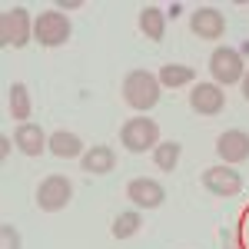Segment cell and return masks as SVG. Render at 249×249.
I'll return each instance as SVG.
<instances>
[{"mask_svg": "<svg viewBox=\"0 0 249 249\" xmlns=\"http://www.w3.org/2000/svg\"><path fill=\"white\" fill-rule=\"evenodd\" d=\"M53 156L60 160H80V156L87 153V146H83V140L77 133H70V130H57V133H50V146H47Z\"/></svg>", "mask_w": 249, "mask_h": 249, "instance_id": "obj_14", "label": "cell"}, {"mask_svg": "<svg viewBox=\"0 0 249 249\" xmlns=\"http://www.w3.org/2000/svg\"><path fill=\"white\" fill-rule=\"evenodd\" d=\"M14 146H17L20 153H27V156H40V153H47L50 136L43 133L37 123H20L17 130H14Z\"/></svg>", "mask_w": 249, "mask_h": 249, "instance_id": "obj_12", "label": "cell"}, {"mask_svg": "<svg viewBox=\"0 0 249 249\" xmlns=\"http://www.w3.org/2000/svg\"><path fill=\"white\" fill-rule=\"evenodd\" d=\"M193 77H196V70H193V67H183V63H163V67H160V73H156L160 87H170V90L193 83Z\"/></svg>", "mask_w": 249, "mask_h": 249, "instance_id": "obj_16", "label": "cell"}, {"mask_svg": "<svg viewBox=\"0 0 249 249\" xmlns=\"http://www.w3.org/2000/svg\"><path fill=\"white\" fill-rule=\"evenodd\" d=\"M113 166H116V153H113V146H107V143H96V146H90L87 153L80 156V170L93 173V176H103Z\"/></svg>", "mask_w": 249, "mask_h": 249, "instance_id": "obj_13", "label": "cell"}, {"mask_svg": "<svg viewBox=\"0 0 249 249\" xmlns=\"http://www.w3.org/2000/svg\"><path fill=\"white\" fill-rule=\"evenodd\" d=\"M140 230H143V213H140V210L116 213L113 226H110V232H113V239H130V236H136Z\"/></svg>", "mask_w": 249, "mask_h": 249, "instance_id": "obj_18", "label": "cell"}, {"mask_svg": "<svg viewBox=\"0 0 249 249\" xmlns=\"http://www.w3.org/2000/svg\"><path fill=\"white\" fill-rule=\"evenodd\" d=\"M10 143H14V140H10L7 133L0 136V160H7V156H10Z\"/></svg>", "mask_w": 249, "mask_h": 249, "instance_id": "obj_22", "label": "cell"}, {"mask_svg": "<svg viewBox=\"0 0 249 249\" xmlns=\"http://www.w3.org/2000/svg\"><path fill=\"white\" fill-rule=\"evenodd\" d=\"M243 96H246V100H249V73H246V77H243Z\"/></svg>", "mask_w": 249, "mask_h": 249, "instance_id": "obj_23", "label": "cell"}, {"mask_svg": "<svg viewBox=\"0 0 249 249\" xmlns=\"http://www.w3.org/2000/svg\"><path fill=\"white\" fill-rule=\"evenodd\" d=\"M120 143L130 153H153L156 146H160V126L150 116H130L120 126Z\"/></svg>", "mask_w": 249, "mask_h": 249, "instance_id": "obj_2", "label": "cell"}, {"mask_svg": "<svg viewBox=\"0 0 249 249\" xmlns=\"http://www.w3.org/2000/svg\"><path fill=\"white\" fill-rule=\"evenodd\" d=\"M190 30L199 40H219L226 34V20L216 7H196L190 17Z\"/></svg>", "mask_w": 249, "mask_h": 249, "instance_id": "obj_10", "label": "cell"}, {"mask_svg": "<svg viewBox=\"0 0 249 249\" xmlns=\"http://www.w3.org/2000/svg\"><path fill=\"white\" fill-rule=\"evenodd\" d=\"M34 40V17L27 7H7L0 17V43L3 47H27Z\"/></svg>", "mask_w": 249, "mask_h": 249, "instance_id": "obj_3", "label": "cell"}, {"mask_svg": "<svg viewBox=\"0 0 249 249\" xmlns=\"http://www.w3.org/2000/svg\"><path fill=\"white\" fill-rule=\"evenodd\" d=\"M73 34V23L67 14L60 10H43L37 20H34V40L40 47H63Z\"/></svg>", "mask_w": 249, "mask_h": 249, "instance_id": "obj_4", "label": "cell"}, {"mask_svg": "<svg viewBox=\"0 0 249 249\" xmlns=\"http://www.w3.org/2000/svg\"><path fill=\"white\" fill-rule=\"evenodd\" d=\"M190 107L196 110L199 116H216L223 113V107H226V90L219 87V83H196L190 90Z\"/></svg>", "mask_w": 249, "mask_h": 249, "instance_id": "obj_8", "label": "cell"}, {"mask_svg": "<svg viewBox=\"0 0 249 249\" xmlns=\"http://www.w3.org/2000/svg\"><path fill=\"white\" fill-rule=\"evenodd\" d=\"M210 73L213 83L219 87H232V83H243L246 77V63H243V53L232 50V47H216L210 57Z\"/></svg>", "mask_w": 249, "mask_h": 249, "instance_id": "obj_5", "label": "cell"}, {"mask_svg": "<svg viewBox=\"0 0 249 249\" xmlns=\"http://www.w3.org/2000/svg\"><path fill=\"white\" fill-rule=\"evenodd\" d=\"M160 90L163 87H160L156 73H150V70H130L126 80H123V100L133 110H140V113L153 110L156 103H160Z\"/></svg>", "mask_w": 249, "mask_h": 249, "instance_id": "obj_1", "label": "cell"}, {"mask_svg": "<svg viewBox=\"0 0 249 249\" xmlns=\"http://www.w3.org/2000/svg\"><path fill=\"white\" fill-rule=\"evenodd\" d=\"M203 186L213 193V196H236V193L243 190V176L232 170V166H210V170H203Z\"/></svg>", "mask_w": 249, "mask_h": 249, "instance_id": "obj_9", "label": "cell"}, {"mask_svg": "<svg viewBox=\"0 0 249 249\" xmlns=\"http://www.w3.org/2000/svg\"><path fill=\"white\" fill-rule=\"evenodd\" d=\"M10 116L20 123H30V90L27 83H10Z\"/></svg>", "mask_w": 249, "mask_h": 249, "instance_id": "obj_19", "label": "cell"}, {"mask_svg": "<svg viewBox=\"0 0 249 249\" xmlns=\"http://www.w3.org/2000/svg\"><path fill=\"white\" fill-rule=\"evenodd\" d=\"M77 7H83V0H57L53 3V10H60V14L63 10H77Z\"/></svg>", "mask_w": 249, "mask_h": 249, "instance_id": "obj_21", "label": "cell"}, {"mask_svg": "<svg viewBox=\"0 0 249 249\" xmlns=\"http://www.w3.org/2000/svg\"><path fill=\"white\" fill-rule=\"evenodd\" d=\"M179 156H183V143H176V140H160V146L153 150V163H156V170L173 173L179 166Z\"/></svg>", "mask_w": 249, "mask_h": 249, "instance_id": "obj_17", "label": "cell"}, {"mask_svg": "<svg viewBox=\"0 0 249 249\" xmlns=\"http://www.w3.org/2000/svg\"><path fill=\"white\" fill-rule=\"evenodd\" d=\"M140 34L146 40H153V43H160L163 40V34H166V14L160 10V7H143L140 10Z\"/></svg>", "mask_w": 249, "mask_h": 249, "instance_id": "obj_15", "label": "cell"}, {"mask_svg": "<svg viewBox=\"0 0 249 249\" xmlns=\"http://www.w3.org/2000/svg\"><path fill=\"white\" fill-rule=\"evenodd\" d=\"M216 153L223 163H246L249 160V133L243 130H226L216 140Z\"/></svg>", "mask_w": 249, "mask_h": 249, "instance_id": "obj_11", "label": "cell"}, {"mask_svg": "<svg viewBox=\"0 0 249 249\" xmlns=\"http://www.w3.org/2000/svg\"><path fill=\"white\" fill-rule=\"evenodd\" d=\"M34 199H37V206L43 213H60L70 206V199H73V183L67 179V176H47V179H40L37 193H34Z\"/></svg>", "mask_w": 249, "mask_h": 249, "instance_id": "obj_6", "label": "cell"}, {"mask_svg": "<svg viewBox=\"0 0 249 249\" xmlns=\"http://www.w3.org/2000/svg\"><path fill=\"white\" fill-rule=\"evenodd\" d=\"M126 199L136 210H156L166 199V186L160 179H150V176H136V179L126 183Z\"/></svg>", "mask_w": 249, "mask_h": 249, "instance_id": "obj_7", "label": "cell"}, {"mask_svg": "<svg viewBox=\"0 0 249 249\" xmlns=\"http://www.w3.org/2000/svg\"><path fill=\"white\" fill-rule=\"evenodd\" d=\"M0 249H20L17 226H10V223H3V226H0Z\"/></svg>", "mask_w": 249, "mask_h": 249, "instance_id": "obj_20", "label": "cell"}]
</instances>
